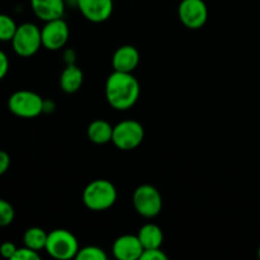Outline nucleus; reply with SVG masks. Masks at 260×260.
Instances as JSON below:
<instances>
[{
  "label": "nucleus",
  "mask_w": 260,
  "mask_h": 260,
  "mask_svg": "<svg viewBox=\"0 0 260 260\" xmlns=\"http://www.w3.org/2000/svg\"><path fill=\"white\" fill-rule=\"evenodd\" d=\"M140 83L132 73L113 71L106 81V99L112 108L128 111L139 101Z\"/></svg>",
  "instance_id": "1"
},
{
  "label": "nucleus",
  "mask_w": 260,
  "mask_h": 260,
  "mask_svg": "<svg viewBox=\"0 0 260 260\" xmlns=\"http://www.w3.org/2000/svg\"><path fill=\"white\" fill-rule=\"evenodd\" d=\"M117 201V189L107 179H95L89 183L83 192V202L94 212L109 210Z\"/></svg>",
  "instance_id": "2"
},
{
  "label": "nucleus",
  "mask_w": 260,
  "mask_h": 260,
  "mask_svg": "<svg viewBox=\"0 0 260 260\" xmlns=\"http://www.w3.org/2000/svg\"><path fill=\"white\" fill-rule=\"evenodd\" d=\"M78 239L73 233L65 229H56L47 236L45 250L52 258L58 260H69L76 258L79 251Z\"/></svg>",
  "instance_id": "3"
},
{
  "label": "nucleus",
  "mask_w": 260,
  "mask_h": 260,
  "mask_svg": "<svg viewBox=\"0 0 260 260\" xmlns=\"http://www.w3.org/2000/svg\"><path fill=\"white\" fill-rule=\"evenodd\" d=\"M8 108L20 118H35L45 111V101L35 91L18 90L9 96Z\"/></svg>",
  "instance_id": "4"
},
{
  "label": "nucleus",
  "mask_w": 260,
  "mask_h": 260,
  "mask_svg": "<svg viewBox=\"0 0 260 260\" xmlns=\"http://www.w3.org/2000/svg\"><path fill=\"white\" fill-rule=\"evenodd\" d=\"M13 50L20 57H30L42 47L41 29L33 23H23L18 25L14 37L10 41Z\"/></svg>",
  "instance_id": "5"
},
{
  "label": "nucleus",
  "mask_w": 260,
  "mask_h": 260,
  "mask_svg": "<svg viewBox=\"0 0 260 260\" xmlns=\"http://www.w3.org/2000/svg\"><path fill=\"white\" fill-rule=\"evenodd\" d=\"M145 129L140 122L135 119H126L113 126L112 142L122 151H131L142 144Z\"/></svg>",
  "instance_id": "6"
},
{
  "label": "nucleus",
  "mask_w": 260,
  "mask_h": 260,
  "mask_svg": "<svg viewBox=\"0 0 260 260\" xmlns=\"http://www.w3.org/2000/svg\"><path fill=\"white\" fill-rule=\"evenodd\" d=\"M132 203L140 216L145 218H154L161 212L162 197L159 190L151 184H142L135 189Z\"/></svg>",
  "instance_id": "7"
},
{
  "label": "nucleus",
  "mask_w": 260,
  "mask_h": 260,
  "mask_svg": "<svg viewBox=\"0 0 260 260\" xmlns=\"http://www.w3.org/2000/svg\"><path fill=\"white\" fill-rule=\"evenodd\" d=\"M178 17L189 29H200L208 19V8L203 0H182L178 7Z\"/></svg>",
  "instance_id": "8"
},
{
  "label": "nucleus",
  "mask_w": 260,
  "mask_h": 260,
  "mask_svg": "<svg viewBox=\"0 0 260 260\" xmlns=\"http://www.w3.org/2000/svg\"><path fill=\"white\" fill-rule=\"evenodd\" d=\"M42 36V47L50 51H57L68 43L70 37V29L63 18L46 22L41 29Z\"/></svg>",
  "instance_id": "9"
},
{
  "label": "nucleus",
  "mask_w": 260,
  "mask_h": 260,
  "mask_svg": "<svg viewBox=\"0 0 260 260\" xmlns=\"http://www.w3.org/2000/svg\"><path fill=\"white\" fill-rule=\"evenodd\" d=\"M79 10L86 20L103 23L113 13V0H75Z\"/></svg>",
  "instance_id": "10"
},
{
  "label": "nucleus",
  "mask_w": 260,
  "mask_h": 260,
  "mask_svg": "<svg viewBox=\"0 0 260 260\" xmlns=\"http://www.w3.org/2000/svg\"><path fill=\"white\" fill-rule=\"evenodd\" d=\"M144 246L137 235H122L114 240L112 253L118 260H140Z\"/></svg>",
  "instance_id": "11"
},
{
  "label": "nucleus",
  "mask_w": 260,
  "mask_h": 260,
  "mask_svg": "<svg viewBox=\"0 0 260 260\" xmlns=\"http://www.w3.org/2000/svg\"><path fill=\"white\" fill-rule=\"evenodd\" d=\"M140 63V53L136 47L131 45H123L117 48L112 57V66L114 71L132 73Z\"/></svg>",
  "instance_id": "12"
},
{
  "label": "nucleus",
  "mask_w": 260,
  "mask_h": 260,
  "mask_svg": "<svg viewBox=\"0 0 260 260\" xmlns=\"http://www.w3.org/2000/svg\"><path fill=\"white\" fill-rule=\"evenodd\" d=\"M30 7L36 17L43 22L58 19L65 14V0H30Z\"/></svg>",
  "instance_id": "13"
},
{
  "label": "nucleus",
  "mask_w": 260,
  "mask_h": 260,
  "mask_svg": "<svg viewBox=\"0 0 260 260\" xmlns=\"http://www.w3.org/2000/svg\"><path fill=\"white\" fill-rule=\"evenodd\" d=\"M84 81V74L75 63H69L62 70L60 76V86L65 93H76L81 88Z\"/></svg>",
  "instance_id": "14"
},
{
  "label": "nucleus",
  "mask_w": 260,
  "mask_h": 260,
  "mask_svg": "<svg viewBox=\"0 0 260 260\" xmlns=\"http://www.w3.org/2000/svg\"><path fill=\"white\" fill-rule=\"evenodd\" d=\"M140 243L145 249H157L161 248L162 241H164V234L162 230L155 223H146L141 226L137 233Z\"/></svg>",
  "instance_id": "15"
},
{
  "label": "nucleus",
  "mask_w": 260,
  "mask_h": 260,
  "mask_svg": "<svg viewBox=\"0 0 260 260\" xmlns=\"http://www.w3.org/2000/svg\"><path fill=\"white\" fill-rule=\"evenodd\" d=\"M86 135L93 144H108L112 141V136H113V126L104 119H95L88 126Z\"/></svg>",
  "instance_id": "16"
},
{
  "label": "nucleus",
  "mask_w": 260,
  "mask_h": 260,
  "mask_svg": "<svg viewBox=\"0 0 260 260\" xmlns=\"http://www.w3.org/2000/svg\"><path fill=\"white\" fill-rule=\"evenodd\" d=\"M48 234L41 228H29L23 235V243L24 246L33 249L36 251H40L46 248Z\"/></svg>",
  "instance_id": "17"
},
{
  "label": "nucleus",
  "mask_w": 260,
  "mask_h": 260,
  "mask_svg": "<svg viewBox=\"0 0 260 260\" xmlns=\"http://www.w3.org/2000/svg\"><path fill=\"white\" fill-rule=\"evenodd\" d=\"M17 23L14 22L12 17L0 13V41L2 42L12 41L15 32H17Z\"/></svg>",
  "instance_id": "18"
},
{
  "label": "nucleus",
  "mask_w": 260,
  "mask_h": 260,
  "mask_svg": "<svg viewBox=\"0 0 260 260\" xmlns=\"http://www.w3.org/2000/svg\"><path fill=\"white\" fill-rule=\"evenodd\" d=\"M106 251L95 245H88L79 249L76 258L78 260H107Z\"/></svg>",
  "instance_id": "19"
},
{
  "label": "nucleus",
  "mask_w": 260,
  "mask_h": 260,
  "mask_svg": "<svg viewBox=\"0 0 260 260\" xmlns=\"http://www.w3.org/2000/svg\"><path fill=\"white\" fill-rule=\"evenodd\" d=\"M15 211L14 207L8 201L0 198V228L9 226L14 221Z\"/></svg>",
  "instance_id": "20"
},
{
  "label": "nucleus",
  "mask_w": 260,
  "mask_h": 260,
  "mask_svg": "<svg viewBox=\"0 0 260 260\" xmlns=\"http://www.w3.org/2000/svg\"><path fill=\"white\" fill-rule=\"evenodd\" d=\"M40 258L41 256L38 251L33 250V249L28 248V246H23V248L17 249L12 260H38Z\"/></svg>",
  "instance_id": "21"
},
{
  "label": "nucleus",
  "mask_w": 260,
  "mask_h": 260,
  "mask_svg": "<svg viewBox=\"0 0 260 260\" xmlns=\"http://www.w3.org/2000/svg\"><path fill=\"white\" fill-rule=\"evenodd\" d=\"M168 256L160 248L157 249H145L141 254L140 260H167Z\"/></svg>",
  "instance_id": "22"
},
{
  "label": "nucleus",
  "mask_w": 260,
  "mask_h": 260,
  "mask_svg": "<svg viewBox=\"0 0 260 260\" xmlns=\"http://www.w3.org/2000/svg\"><path fill=\"white\" fill-rule=\"evenodd\" d=\"M17 246L14 243H10V241H5L0 245V255L5 259H12L13 255L17 251Z\"/></svg>",
  "instance_id": "23"
},
{
  "label": "nucleus",
  "mask_w": 260,
  "mask_h": 260,
  "mask_svg": "<svg viewBox=\"0 0 260 260\" xmlns=\"http://www.w3.org/2000/svg\"><path fill=\"white\" fill-rule=\"evenodd\" d=\"M8 71H9V58L4 51L0 50V80L7 76Z\"/></svg>",
  "instance_id": "24"
},
{
  "label": "nucleus",
  "mask_w": 260,
  "mask_h": 260,
  "mask_svg": "<svg viewBox=\"0 0 260 260\" xmlns=\"http://www.w3.org/2000/svg\"><path fill=\"white\" fill-rule=\"evenodd\" d=\"M10 167V156L8 155V152L0 150V175H3L4 173L8 172Z\"/></svg>",
  "instance_id": "25"
},
{
  "label": "nucleus",
  "mask_w": 260,
  "mask_h": 260,
  "mask_svg": "<svg viewBox=\"0 0 260 260\" xmlns=\"http://www.w3.org/2000/svg\"><path fill=\"white\" fill-rule=\"evenodd\" d=\"M258 256H259V259H260V246H259V249H258Z\"/></svg>",
  "instance_id": "26"
}]
</instances>
